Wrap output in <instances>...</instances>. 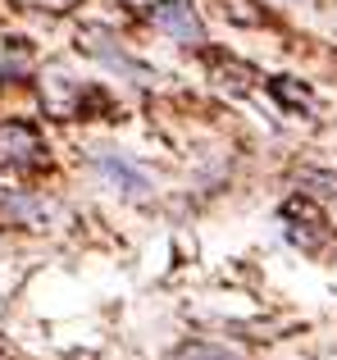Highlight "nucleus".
I'll use <instances>...</instances> for the list:
<instances>
[{"label":"nucleus","mask_w":337,"mask_h":360,"mask_svg":"<svg viewBox=\"0 0 337 360\" xmlns=\"http://www.w3.org/2000/svg\"><path fill=\"white\" fill-rule=\"evenodd\" d=\"M274 91L287 101V105H296V110H310V96H305V91H296V87H292V78H278V82H274Z\"/></svg>","instance_id":"obj_7"},{"label":"nucleus","mask_w":337,"mask_h":360,"mask_svg":"<svg viewBox=\"0 0 337 360\" xmlns=\"http://www.w3.org/2000/svg\"><path fill=\"white\" fill-rule=\"evenodd\" d=\"M37 5H64V0H37Z\"/></svg>","instance_id":"obj_8"},{"label":"nucleus","mask_w":337,"mask_h":360,"mask_svg":"<svg viewBox=\"0 0 337 360\" xmlns=\"http://www.w3.org/2000/svg\"><path fill=\"white\" fill-rule=\"evenodd\" d=\"M41 101H46V110L51 115H60V119H69L73 110L82 105V87L69 78V73H60V69H51L41 78Z\"/></svg>","instance_id":"obj_4"},{"label":"nucleus","mask_w":337,"mask_h":360,"mask_svg":"<svg viewBox=\"0 0 337 360\" xmlns=\"http://www.w3.org/2000/svg\"><path fill=\"white\" fill-rule=\"evenodd\" d=\"M41 160V137L27 123H0V169H32Z\"/></svg>","instance_id":"obj_2"},{"label":"nucleus","mask_w":337,"mask_h":360,"mask_svg":"<svg viewBox=\"0 0 337 360\" xmlns=\"http://www.w3.org/2000/svg\"><path fill=\"white\" fill-rule=\"evenodd\" d=\"M151 23L160 27V32H168L173 41H187V46H196L205 37V27H201V18H196L192 0H160V5L151 9Z\"/></svg>","instance_id":"obj_1"},{"label":"nucleus","mask_w":337,"mask_h":360,"mask_svg":"<svg viewBox=\"0 0 337 360\" xmlns=\"http://www.w3.org/2000/svg\"><path fill=\"white\" fill-rule=\"evenodd\" d=\"M82 46H87L96 60H105L110 69H119L124 78H133V82H151V69H146V64H137L133 55H128L110 32H100V27H87V32H82Z\"/></svg>","instance_id":"obj_3"},{"label":"nucleus","mask_w":337,"mask_h":360,"mask_svg":"<svg viewBox=\"0 0 337 360\" xmlns=\"http://www.w3.org/2000/svg\"><path fill=\"white\" fill-rule=\"evenodd\" d=\"M173 360H242L228 347H214V342H187L183 352H173Z\"/></svg>","instance_id":"obj_6"},{"label":"nucleus","mask_w":337,"mask_h":360,"mask_svg":"<svg viewBox=\"0 0 337 360\" xmlns=\"http://www.w3.org/2000/svg\"><path fill=\"white\" fill-rule=\"evenodd\" d=\"M96 169H100V178H110V183H114L119 192H128V196L151 192V178H146L137 165H128L124 155H96Z\"/></svg>","instance_id":"obj_5"}]
</instances>
